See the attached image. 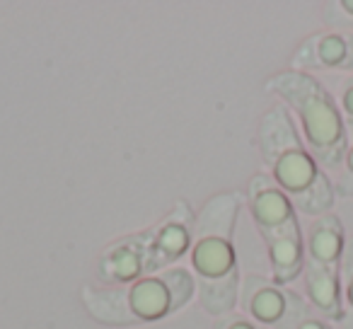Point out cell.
<instances>
[{
  "label": "cell",
  "mask_w": 353,
  "mask_h": 329,
  "mask_svg": "<svg viewBox=\"0 0 353 329\" xmlns=\"http://www.w3.org/2000/svg\"><path fill=\"white\" fill-rule=\"evenodd\" d=\"M300 114H303L305 133L307 141L324 160H332L329 155H336L343 148V123L339 112L334 109V104L329 102V97L319 88H314L310 92L298 97Z\"/></svg>",
  "instance_id": "1"
},
{
  "label": "cell",
  "mask_w": 353,
  "mask_h": 329,
  "mask_svg": "<svg viewBox=\"0 0 353 329\" xmlns=\"http://www.w3.org/2000/svg\"><path fill=\"white\" fill-rule=\"evenodd\" d=\"M276 177H279V182L283 184L288 192L305 194L314 187L319 175H317V165L312 162V157L300 146H290L288 150L276 160Z\"/></svg>",
  "instance_id": "2"
},
{
  "label": "cell",
  "mask_w": 353,
  "mask_h": 329,
  "mask_svg": "<svg viewBox=\"0 0 353 329\" xmlns=\"http://www.w3.org/2000/svg\"><path fill=\"white\" fill-rule=\"evenodd\" d=\"M343 250V232L336 218H324L312 228L310 235V252H312L314 261H319V266H332L334 261H339Z\"/></svg>",
  "instance_id": "3"
},
{
  "label": "cell",
  "mask_w": 353,
  "mask_h": 329,
  "mask_svg": "<svg viewBox=\"0 0 353 329\" xmlns=\"http://www.w3.org/2000/svg\"><path fill=\"white\" fill-rule=\"evenodd\" d=\"M310 295H312L314 305H319L327 312L339 310V283L332 271L324 266L310 269Z\"/></svg>",
  "instance_id": "4"
},
{
  "label": "cell",
  "mask_w": 353,
  "mask_h": 329,
  "mask_svg": "<svg viewBox=\"0 0 353 329\" xmlns=\"http://www.w3.org/2000/svg\"><path fill=\"white\" fill-rule=\"evenodd\" d=\"M271 257H274L276 271H279L281 279H290L300 266V242L295 237V232H290L288 237H281V240H274Z\"/></svg>",
  "instance_id": "5"
},
{
  "label": "cell",
  "mask_w": 353,
  "mask_h": 329,
  "mask_svg": "<svg viewBox=\"0 0 353 329\" xmlns=\"http://www.w3.org/2000/svg\"><path fill=\"white\" fill-rule=\"evenodd\" d=\"M256 216L261 218V223H266V228H276L283 226L285 221H290V203L283 194L274 192H264L256 199Z\"/></svg>",
  "instance_id": "6"
},
{
  "label": "cell",
  "mask_w": 353,
  "mask_h": 329,
  "mask_svg": "<svg viewBox=\"0 0 353 329\" xmlns=\"http://www.w3.org/2000/svg\"><path fill=\"white\" fill-rule=\"evenodd\" d=\"M317 56L324 66L334 68V66H341L348 56V46H346V39L339 34H327L319 39L317 44Z\"/></svg>",
  "instance_id": "7"
},
{
  "label": "cell",
  "mask_w": 353,
  "mask_h": 329,
  "mask_svg": "<svg viewBox=\"0 0 353 329\" xmlns=\"http://www.w3.org/2000/svg\"><path fill=\"white\" fill-rule=\"evenodd\" d=\"M341 107H343V112H346L348 117H353V85H348V88L343 90V94H341Z\"/></svg>",
  "instance_id": "8"
},
{
  "label": "cell",
  "mask_w": 353,
  "mask_h": 329,
  "mask_svg": "<svg viewBox=\"0 0 353 329\" xmlns=\"http://www.w3.org/2000/svg\"><path fill=\"white\" fill-rule=\"evenodd\" d=\"M300 329H324V324L317 322V319H307V322L300 324Z\"/></svg>",
  "instance_id": "9"
},
{
  "label": "cell",
  "mask_w": 353,
  "mask_h": 329,
  "mask_svg": "<svg viewBox=\"0 0 353 329\" xmlns=\"http://www.w3.org/2000/svg\"><path fill=\"white\" fill-rule=\"evenodd\" d=\"M346 168H348V172L353 175V146L348 148V152H346Z\"/></svg>",
  "instance_id": "10"
},
{
  "label": "cell",
  "mask_w": 353,
  "mask_h": 329,
  "mask_svg": "<svg viewBox=\"0 0 353 329\" xmlns=\"http://www.w3.org/2000/svg\"><path fill=\"white\" fill-rule=\"evenodd\" d=\"M341 10H346V15L353 17V0H343V3H341Z\"/></svg>",
  "instance_id": "11"
},
{
  "label": "cell",
  "mask_w": 353,
  "mask_h": 329,
  "mask_svg": "<svg viewBox=\"0 0 353 329\" xmlns=\"http://www.w3.org/2000/svg\"><path fill=\"white\" fill-rule=\"evenodd\" d=\"M348 303H351V308H353V276H351V281H348Z\"/></svg>",
  "instance_id": "12"
}]
</instances>
